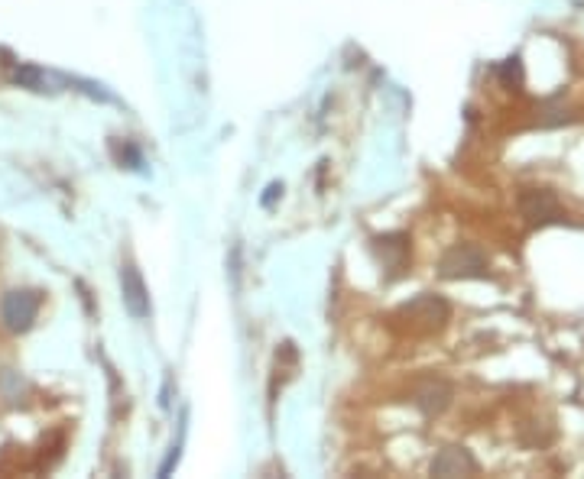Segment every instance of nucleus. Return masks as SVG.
I'll return each instance as SVG.
<instances>
[{
  "instance_id": "nucleus-6",
  "label": "nucleus",
  "mask_w": 584,
  "mask_h": 479,
  "mask_svg": "<svg viewBox=\"0 0 584 479\" xmlns=\"http://www.w3.org/2000/svg\"><path fill=\"white\" fill-rule=\"evenodd\" d=\"M432 473L435 476H461V473H477V463L461 447H449L432 460Z\"/></svg>"
},
{
  "instance_id": "nucleus-5",
  "label": "nucleus",
  "mask_w": 584,
  "mask_h": 479,
  "mask_svg": "<svg viewBox=\"0 0 584 479\" xmlns=\"http://www.w3.org/2000/svg\"><path fill=\"white\" fill-rule=\"evenodd\" d=\"M519 208H523V218L529 224H545V220L559 218V201L552 192H526L519 198Z\"/></svg>"
},
{
  "instance_id": "nucleus-3",
  "label": "nucleus",
  "mask_w": 584,
  "mask_h": 479,
  "mask_svg": "<svg viewBox=\"0 0 584 479\" xmlns=\"http://www.w3.org/2000/svg\"><path fill=\"white\" fill-rule=\"evenodd\" d=\"M120 288H124V304L134 318H146L150 314V295H146L144 276L136 272L134 262H124L120 266Z\"/></svg>"
},
{
  "instance_id": "nucleus-2",
  "label": "nucleus",
  "mask_w": 584,
  "mask_h": 479,
  "mask_svg": "<svg viewBox=\"0 0 584 479\" xmlns=\"http://www.w3.org/2000/svg\"><path fill=\"white\" fill-rule=\"evenodd\" d=\"M441 272L449 278H458V276H484L487 272V256H484L477 246H455V250L445 252V260H441Z\"/></svg>"
},
{
  "instance_id": "nucleus-1",
  "label": "nucleus",
  "mask_w": 584,
  "mask_h": 479,
  "mask_svg": "<svg viewBox=\"0 0 584 479\" xmlns=\"http://www.w3.org/2000/svg\"><path fill=\"white\" fill-rule=\"evenodd\" d=\"M39 312V295L36 292H10L0 304V318L10 330H26Z\"/></svg>"
},
{
  "instance_id": "nucleus-7",
  "label": "nucleus",
  "mask_w": 584,
  "mask_h": 479,
  "mask_svg": "<svg viewBox=\"0 0 584 479\" xmlns=\"http://www.w3.org/2000/svg\"><path fill=\"white\" fill-rule=\"evenodd\" d=\"M449 398H451L449 386H441V382H429V386L419 392L415 405H419L423 412H429V415H439V412H445V408H449Z\"/></svg>"
},
{
  "instance_id": "nucleus-4",
  "label": "nucleus",
  "mask_w": 584,
  "mask_h": 479,
  "mask_svg": "<svg viewBox=\"0 0 584 479\" xmlns=\"http://www.w3.org/2000/svg\"><path fill=\"white\" fill-rule=\"evenodd\" d=\"M403 314L413 321V328L432 330V328H441V324H445V318H449V304L441 302V298H435V295H425V298H419V302L406 304Z\"/></svg>"
}]
</instances>
